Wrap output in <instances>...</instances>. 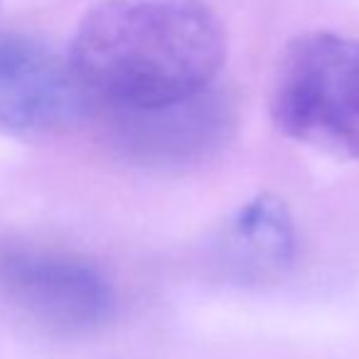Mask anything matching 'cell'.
<instances>
[{"label":"cell","instance_id":"cell-1","mask_svg":"<svg viewBox=\"0 0 359 359\" xmlns=\"http://www.w3.org/2000/svg\"><path fill=\"white\" fill-rule=\"evenodd\" d=\"M224 60V25L205 0H101L67 57L86 111L104 116L192 99Z\"/></svg>","mask_w":359,"mask_h":359},{"label":"cell","instance_id":"cell-3","mask_svg":"<svg viewBox=\"0 0 359 359\" xmlns=\"http://www.w3.org/2000/svg\"><path fill=\"white\" fill-rule=\"evenodd\" d=\"M0 300L60 337L94 334L118 313L114 283L94 261L32 244L0 246Z\"/></svg>","mask_w":359,"mask_h":359},{"label":"cell","instance_id":"cell-2","mask_svg":"<svg viewBox=\"0 0 359 359\" xmlns=\"http://www.w3.org/2000/svg\"><path fill=\"white\" fill-rule=\"evenodd\" d=\"M271 114L288 138L359 158V40L318 30L288 42L276 67Z\"/></svg>","mask_w":359,"mask_h":359},{"label":"cell","instance_id":"cell-4","mask_svg":"<svg viewBox=\"0 0 359 359\" xmlns=\"http://www.w3.org/2000/svg\"><path fill=\"white\" fill-rule=\"evenodd\" d=\"M84 111L69 62L37 37L0 35V130L15 135L52 133Z\"/></svg>","mask_w":359,"mask_h":359},{"label":"cell","instance_id":"cell-6","mask_svg":"<svg viewBox=\"0 0 359 359\" xmlns=\"http://www.w3.org/2000/svg\"><path fill=\"white\" fill-rule=\"evenodd\" d=\"M234 244L264 266H280L293 254V224L278 200L261 195L246 202L234 222Z\"/></svg>","mask_w":359,"mask_h":359},{"label":"cell","instance_id":"cell-5","mask_svg":"<svg viewBox=\"0 0 359 359\" xmlns=\"http://www.w3.org/2000/svg\"><path fill=\"white\" fill-rule=\"evenodd\" d=\"M126 148L143 158L175 160L207 150L231 126L229 104L210 89L192 99L145 111L109 114Z\"/></svg>","mask_w":359,"mask_h":359}]
</instances>
